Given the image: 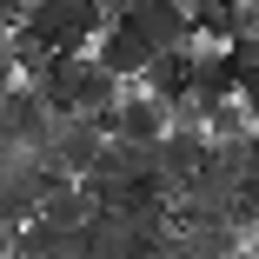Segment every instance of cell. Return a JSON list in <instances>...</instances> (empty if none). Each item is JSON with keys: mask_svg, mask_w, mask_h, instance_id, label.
<instances>
[{"mask_svg": "<svg viewBox=\"0 0 259 259\" xmlns=\"http://www.w3.org/2000/svg\"><path fill=\"white\" fill-rule=\"evenodd\" d=\"M47 133H54V107H47V93L14 80L7 93H0V146H40Z\"/></svg>", "mask_w": 259, "mask_h": 259, "instance_id": "cell-2", "label": "cell"}, {"mask_svg": "<svg viewBox=\"0 0 259 259\" xmlns=\"http://www.w3.org/2000/svg\"><path fill=\"white\" fill-rule=\"evenodd\" d=\"M7 246H14V226H7V220H0V259H7Z\"/></svg>", "mask_w": 259, "mask_h": 259, "instance_id": "cell-7", "label": "cell"}, {"mask_svg": "<svg viewBox=\"0 0 259 259\" xmlns=\"http://www.w3.org/2000/svg\"><path fill=\"white\" fill-rule=\"evenodd\" d=\"M87 54L107 67V73H120V80H140L146 73V60H153V47L140 40V27L120 14V20H100V33L87 40Z\"/></svg>", "mask_w": 259, "mask_h": 259, "instance_id": "cell-4", "label": "cell"}, {"mask_svg": "<svg viewBox=\"0 0 259 259\" xmlns=\"http://www.w3.org/2000/svg\"><path fill=\"white\" fill-rule=\"evenodd\" d=\"M93 213V193L80 186V180H47V193H40V220H54V226H80Z\"/></svg>", "mask_w": 259, "mask_h": 259, "instance_id": "cell-6", "label": "cell"}, {"mask_svg": "<svg viewBox=\"0 0 259 259\" xmlns=\"http://www.w3.org/2000/svg\"><path fill=\"white\" fill-rule=\"evenodd\" d=\"M100 0H27L20 7V27L40 40V47H54V54H67V47H87L100 33Z\"/></svg>", "mask_w": 259, "mask_h": 259, "instance_id": "cell-1", "label": "cell"}, {"mask_svg": "<svg viewBox=\"0 0 259 259\" xmlns=\"http://www.w3.org/2000/svg\"><path fill=\"white\" fill-rule=\"evenodd\" d=\"M93 120H100V133H113V140H140V146H153V140L166 133V100L146 93V87H140V93L120 87V100H113L107 113H93Z\"/></svg>", "mask_w": 259, "mask_h": 259, "instance_id": "cell-3", "label": "cell"}, {"mask_svg": "<svg viewBox=\"0 0 259 259\" xmlns=\"http://www.w3.org/2000/svg\"><path fill=\"white\" fill-rule=\"evenodd\" d=\"M126 20L140 27V40L153 54H166V47H193V20H186V0H133Z\"/></svg>", "mask_w": 259, "mask_h": 259, "instance_id": "cell-5", "label": "cell"}]
</instances>
